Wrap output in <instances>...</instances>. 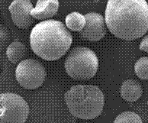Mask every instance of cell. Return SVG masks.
Here are the masks:
<instances>
[{"label": "cell", "instance_id": "cell-7", "mask_svg": "<svg viewBox=\"0 0 148 123\" xmlns=\"http://www.w3.org/2000/svg\"><path fill=\"white\" fill-rule=\"evenodd\" d=\"M86 20L84 28L79 32L82 38L89 41H98L106 34L105 19L99 13L90 12L85 15Z\"/></svg>", "mask_w": 148, "mask_h": 123}, {"label": "cell", "instance_id": "cell-13", "mask_svg": "<svg viewBox=\"0 0 148 123\" xmlns=\"http://www.w3.org/2000/svg\"><path fill=\"white\" fill-rule=\"evenodd\" d=\"M136 75L141 80H148V57L140 58L134 65Z\"/></svg>", "mask_w": 148, "mask_h": 123}, {"label": "cell", "instance_id": "cell-3", "mask_svg": "<svg viewBox=\"0 0 148 123\" xmlns=\"http://www.w3.org/2000/svg\"><path fill=\"white\" fill-rule=\"evenodd\" d=\"M70 113L78 119H94L102 113L105 97L98 87L77 85L71 87L64 95Z\"/></svg>", "mask_w": 148, "mask_h": 123}, {"label": "cell", "instance_id": "cell-4", "mask_svg": "<svg viewBox=\"0 0 148 123\" xmlns=\"http://www.w3.org/2000/svg\"><path fill=\"white\" fill-rule=\"evenodd\" d=\"M98 67L97 56L86 47H76L71 50L65 60L67 74L77 80H87L94 77Z\"/></svg>", "mask_w": 148, "mask_h": 123}, {"label": "cell", "instance_id": "cell-2", "mask_svg": "<svg viewBox=\"0 0 148 123\" xmlns=\"http://www.w3.org/2000/svg\"><path fill=\"white\" fill-rule=\"evenodd\" d=\"M73 38L61 21L47 20L37 24L30 34V45L35 54L45 60H57L72 45Z\"/></svg>", "mask_w": 148, "mask_h": 123}, {"label": "cell", "instance_id": "cell-16", "mask_svg": "<svg viewBox=\"0 0 148 123\" xmlns=\"http://www.w3.org/2000/svg\"><path fill=\"white\" fill-rule=\"evenodd\" d=\"M139 48L140 51H145V52L148 53V35L143 38V40L141 41V42L140 44Z\"/></svg>", "mask_w": 148, "mask_h": 123}, {"label": "cell", "instance_id": "cell-10", "mask_svg": "<svg viewBox=\"0 0 148 123\" xmlns=\"http://www.w3.org/2000/svg\"><path fill=\"white\" fill-rule=\"evenodd\" d=\"M143 94L141 85L138 81L127 80L122 83L121 87V96L127 102H136Z\"/></svg>", "mask_w": 148, "mask_h": 123}, {"label": "cell", "instance_id": "cell-6", "mask_svg": "<svg viewBox=\"0 0 148 123\" xmlns=\"http://www.w3.org/2000/svg\"><path fill=\"white\" fill-rule=\"evenodd\" d=\"M47 73L40 62L34 59L21 60L15 70V78L21 87L34 89L45 82Z\"/></svg>", "mask_w": 148, "mask_h": 123}, {"label": "cell", "instance_id": "cell-9", "mask_svg": "<svg viewBox=\"0 0 148 123\" xmlns=\"http://www.w3.org/2000/svg\"><path fill=\"white\" fill-rule=\"evenodd\" d=\"M59 8L58 0H38L36 6L33 8L31 14L34 19L45 20L57 14Z\"/></svg>", "mask_w": 148, "mask_h": 123}, {"label": "cell", "instance_id": "cell-15", "mask_svg": "<svg viewBox=\"0 0 148 123\" xmlns=\"http://www.w3.org/2000/svg\"><path fill=\"white\" fill-rule=\"evenodd\" d=\"M11 35L9 29L3 25L0 24V51L9 45V43L10 42Z\"/></svg>", "mask_w": 148, "mask_h": 123}, {"label": "cell", "instance_id": "cell-8", "mask_svg": "<svg viewBox=\"0 0 148 123\" xmlns=\"http://www.w3.org/2000/svg\"><path fill=\"white\" fill-rule=\"evenodd\" d=\"M33 5L31 0H13L9 7L12 21L19 28H28L34 22L31 14Z\"/></svg>", "mask_w": 148, "mask_h": 123}, {"label": "cell", "instance_id": "cell-12", "mask_svg": "<svg viewBox=\"0 0 148 123\" xmlns=\"http://www.w3.org/2000/svg\"><path fill=\"white\" fill-rule=\"evenodd\" d=\"M86 20L85 15L76 12L70 13L66 17V25L72 31L80 32L84 28Z\"/></svg>", "mask_w": 148, "mask_h": 123}, {"label": "cell", "instance_id": "cell-14", "mask_svg": "<svg viewBox=\"0 0 148 123\" xmlns=\"http://www.w3.org/2000/svg\"><path fill=\"white\" fill-rule=\"evenodd\" d=\"M114 123L121 122H142L141 118L133 112H125L121 113L114 119Z\"/></svg>", "mask_w": 148, "mask_h": 123}, {"label": "cell", "instance_id": "cell-11", "mask_svg": "<svg viewBox=\"0 0 148 123\" xmlns=\"http://www.w3.org/2000/svg\"><path fill=\"white\" fill-rule=\"evenodd\" d=\"M28 50L25 45L18 41H15L8 46L6 56L12 64H17L25 57Z\"/></svg>", "mask_w": 148, "mask_h": 123}, {"label": "cell", "instance_id": "cell-5", "mask_svg": "<svg viewBox=\"0 0 148 123\" xmlns=\"http://www.w3.org/2000/svg\"><path fill=\"white\" fill-rule=\"evenodd\" d=\"M29 115V106L21 96L0 93V123H24Z\"/></svg>", "mask_w": 148, "mask_h": 123}, {"label": "cell", "instance_id": "cell-1", "mask_svg": "<svg viewBox=\"0 0 148 123\" xmlns=\"http://www.w3.org/2000/svg\"><path fill=\"white\" fill-rule=\"evenodd\" d=\"M105 21L117 38L138 39L148 31V3L146 0H108Z\"/></svg>", "mask_w": 148, "mask_h": 123}]
</instances>
